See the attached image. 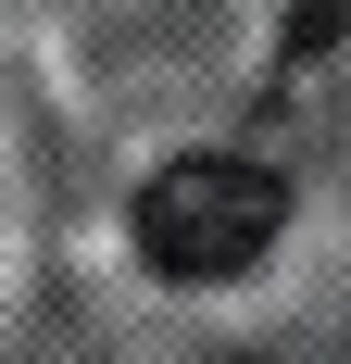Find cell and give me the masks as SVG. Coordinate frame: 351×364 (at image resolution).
Instances as JSON below:
<instances>
[{
    "label": "cell",
    "mask_w": 351,
    "mask_h": 364,
    "mask_svg": "<svg viewBox=\"0 0 351 364\" xmlns=\"http://www.w3.org/2000/svg\"><path fill=\"white\" fill-rule=\"evenodd\" d=\"M139 252L151 277H176V289H226V277H251V264L276 252L288 226V176L276 164H251V151H176L163 176L139 188Z\"/></svg>",
    "instance_id": "obj_1"
},
{
    "label": "cell",
    "mask_w": 351,
    "mask_h": 364,
    "mask_svg": "<svg viewBox=\"0 0 351 364\" xmlns=\"http://www.w3.org/2000/svg\"><path fill=\"white\" fill-rule=\"evenodd\" d=\"M351 0H288V63H314V50H339Z\"/></svg>",
    "instance_id": "obj_2"
}]
</instances>
